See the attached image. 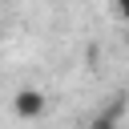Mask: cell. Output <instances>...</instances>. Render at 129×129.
<instances>
[{"label":"cell","mask_w":129,"mask_h":129,"mask_svg":"<svg viewBox=\"0 0 129 129\" xmlns=\"http://www.w3.org/2000/svg\"><path fill=\"white\" fill-rule=\"evenodd\" d=\"M117 12H121V16L129 20V0H117Z\"/></svg>","instance_id":"cell-3"},{"label":"cell","mask_w":129,"mask_h":129,"mask_svg":"<svg viewBox=\"0 0 129 129\" xmlns=\"http://www.w3.org/2000/svg\"><path fill=\"white\" fill-rule=\"evenodd\" d=\"M89 129H113V113H109V117H97V121H93Z\"/></svg>","instance_id":"cell-2"},{"label":"cell","mask_w":129,"mask_h":129,"mask_svg":"<svg viewBox=\"0 0 129 129\" xmlns=\"http://www.w3.org/2000/svg\"><path fill=\"white\" fill-rule=\"evenodd\" d=\"M16 113H20V117H40V113H44V97H40L36 89L16 93Z\"/></svg>","instance_id":"cell-1"}]
</instances>
